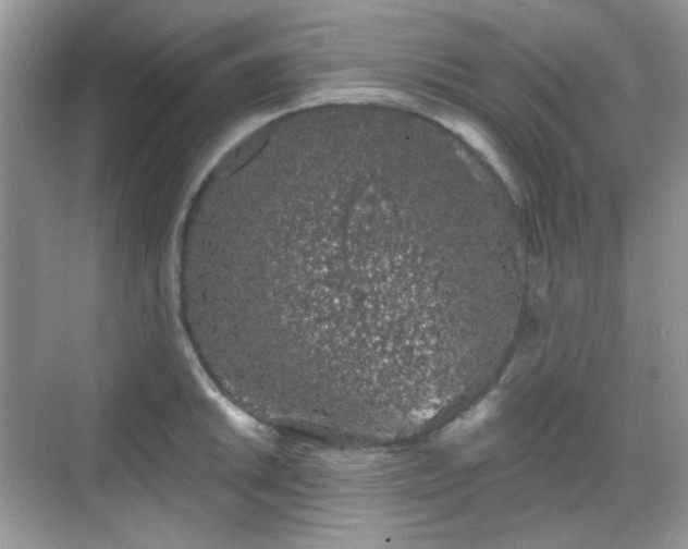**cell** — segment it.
Returning a JSON list of instances; mask_svg holds the SVG:
<instances>
[{
  "mask_svg": "<svg viewBox=\"0 0 688 549\" xmlns=\"http://www.w3.org/2000/svg\"><path fill=\"white\" fill-rule=\"evenodd\" d=\"M318 188L320 221L296 222L272 258L229 261L239 345L277 385L317 404L437 390L467 363L513 266L477 240L447 237L430 204L401 188L366 180Z\"/></svg>",
  "mask_w": 688,
  "mask_h": 549,
  "instance_id": "obj_1",
  "label": "cell"
}]
</instances>
